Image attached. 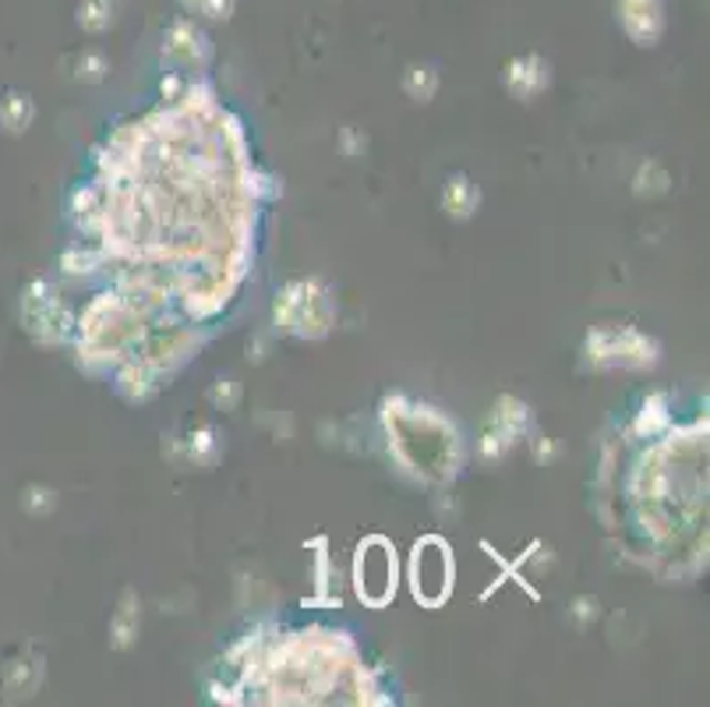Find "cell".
<instances>
[{
  "mask_svg": "<svg viewBox=\"0 0 710 707\" xmlns=\"http://www.w3.org/2000/svg\"><path fill=\"white\" fill-rule=\"evenodd\" d=\"M163 57L166 61H174L181 68H205L209 57H213V43H209V36L187 22V18H178L174 26L166 29V40H163Z\"/></svg>",
  "mask_w": 710,
  "mask_h": 707,
  "instance_id": "cell-8",
  "label": "cell"
},
{
  "mask_svg": "<svg viewBox=\"0 0 710 707\" xmlns=\"http://www.w3.org/2000/svg\"><path fill=\"white\" fill-rule=\"evenodd\" d=\"M184 8L220 22V18H230V11H234V0H184Z\"/></svg>",
  "mask_w": 710,
  "mask_h": 707,
  "instance_id": "cell-25",
  "label": "cell"
},
{
  "mask_svg": "<svg viewBox=\"0 0 710 707\" xmlns=\"http://www.w3.org/2000/svg\"><path fill=\"white\" fill-rule=\"evenodd\" d=\"M551 82V68L541 53H524V57H516V61L506 64L503 71V85L506 92L513 95V100H520V103H530L537 100Z\"/></svg>",
  "mask_w": 710,
  "mask_h": 707,
  "instance_id": "cell-9",
  "label": "cell"
},
{
  "mask_svg": "<svg viewBox=\"0 0 710 707\" xmlns=\"http://www.w3.org/2000/svg\"><path fill=\"white\" fill-rule=\"evenodd\" d=\"M333 322H336V309L322 280H294L276 294L273 326L286 336L322 340L329 336Z\"/></svg>",
  "mask_w": 710,
  "mask_h": 707,
  "instance_id": "cell-2",
  "label": "cell"
},
{
  "mask_svg": "<svg viewBox=\"0 0 710 707\" xmlns=\"http://www.w3.org/2000/svg\"><path fill=\"white\" fill-rule=\"evenodd\" d=\"M22 322L40 343H64L74 333V315L47 280H32L22 294Z\"/></svg>",
  "mask_w": 710,
  "mask_h": 707,
  "instance_id": "cell-6",
  "label": "cell"
},
{
  "mask_svg": "<svg viewBox=\"0 0 710 707\" xmlns=\"http://www.w3.org/2000/svg\"><path fill=\"white\" fill-rule=\"evenodd\" d=\"M160 390V372L142 365V361H124L118 372V393L131 404H145V400Z\"/></svg>",
  "mask_w": 710,
  "mask_h": 707,
  "instance_id": "cell-13",
  "label": "cell"
},
{
  "mask_svg": "<svg viewBox=\"0 0 710 707\" xmlns=\"http://www.w3.org/2000/svg\"><path fill=\"white\" fill-rule=\"evenodd\" d=\"M36 121V103L29 92H18L11 89L4 100H0V128L8 131V135H26Z\"/></svg>",
  "mask_w": 710,
  "mask_h": 707,
  "instance_id": "cell-15",
  "label": "cell"
},
{
  "mask_svg": "<svg viewBox=\"0 0 710 707\" xmlns=\"http://www.w3.org/2000/svg\"><path fill=\"white\" fill-rule=\"evenodd\" d=\"M477 205H481V188H477L464 170L449 174L443 184V213L456 223H467L477 213Z\"/></svg>",
  "mask_w": 710,
  "mask_h": 707,
  "instance_id": "cell-11",
  "label": "cell"
},
{
  "mask_svg": "<svg viewBox=\"0 0 710 707\" xmlns=\"http://www.w3.org/2000/svg\"><path fill=\"white\" fill-rule=\"evenodd\" d=\"M382 417H386V428L393 435L389 443L403 467L428 477V482H449L459 471L464 453H459L456 425L435 407L410 404L407 396H389Z\"/></svg>",
  "mask_w": 710,
  "mask_h": 707,
  "instance_id": "cell-1",
  "label": "cell"
},
{
  "mask_svg": "<svg viewBox=\"0 0 710 707\" xmlns=\"http://www.w3.org/2000/svg\"><path fill=\"white\" fill-rule=\"evenodd\" d=\"M534 414L524 404L520 396H498L488 417H485V432H481V456L485 461H498L506 456L524 435H530Z\"/></svg>",
  "mask_w": 710,
  "mask_h": 707,
  "instance_id": "cell-7",
  "label": "cell"
},
{
  "mask_svg": "<svg viewBox=\"0 0 710 707\" xmlns=\"http://www.w3.org/2000/svg\"><path fill=\"white\" fill-rule=\"evenodd\" d=\"M668 188H671V178H668V170L658 160L640 163L637 178H632V195H637V199H658V195H668Z\"/></svg>",
  "mask_w": 710,
  "mask_h": 707,
  "instance_id": "cell-19",
  "label": "cell"
},
{
  "mask_svg": "<svg viewBox=\"0 0 710 707\" xmlns=\"http://www.w3.org/2000/svg\"><path fill=\"white\" fill-rule=\"evenodd\" d=\"M22 509L32 513V517H47V513L57 509V492L47 485H29L22 492Z\"/></svg>",
  "mask_w": 710,
  "mask_h": 707,
  "instance_id": "cell-23",
  "label": "cell"
},
{
  "mask_svg": "<svg viewBox=\"0 0 710 707\" xmlns=\"http://www.w3.org/2000/svg\"><path fill=\"white\" fill-rule=\"evenodd\" d=\"M584 361L590 368H655L661 361V347L655 336H647L637 326H611V322H601L594 326L584 340Z\"/></svg>",
  "mask_w": 710,
  "mask_h": 707,
  "instance_id": "cell-3",
  "label": "cell"
},
{
  "mask_svg": "<svg viewBox=\"0 0 710 707\" xmlns=\"http://www.w3.org/2000/svg\"><path fill=\"white\" fill-rule=\"evenodd\" d=\"M403 92L410 95L414 103H432L435 92H438V71L432 64H410L403 71Z\"/></svg>",
  "mask_w": 710,
  "mask_h": 707,
  "instance_id": "cell-18",
  "label": "cell"
},
{
  "mask_svg": "<svg viewBox=\"0 0 710 707\" xmlns=\"http://www.w3.org/2000/svg\"><path fill=\"white\" fill-rule=\"evenodd\" d=\"M220 453H223V435L213 425L191 428V435L184 438V456L199 467H213L220 461Z\"/></svg>",
  "mask_w": 710,
  "mask_h": 707,
  "instance_id": "cell-16",
  "label": "cell"
},
{
  "mask_svg": "<svg viewBox=\"0 0 710 707\" xmlns=\"http://www.w3.org/2000/svg\"><path fill=\"white\" fill-rule=\"evenodd\" d=\"M92 262H95V255H92V252H68L61 265H64L68 273H89V265H92Z\"/></svg>",
  "mask_w": 710,
  "mask_h": 707,
  "instance_id": "cell-26",
  "label": "cell"
},
{
  "mask_svg": "<svg viewBox=\"0 0 710 707\" xmlns=\"http://www.w3.org/2000/svg\"><path fill=\"white\" fill-rule=\"evenodd\" d=\"M598 616H601L598 598H587V595L577 598V602H572V608H569V619H572V626H577V629H587Z\"/></svg>",
  "mask_w": 710,
  "mask_h": 707,
  "instance_id": "cell-24",
  "label": "cell"
},
{
  "mask_svg": "<svg viewBox=\"0 0 710 707\" xmlns=\"http://www.w3.org/2000/svg\"><path fill=\"white\" fill-rule=\"evenodd\" d=\"M396 580H399V566H396V548L382 538V534H372L364 538L357 556H354V590L364 605L372 608H386L396 595Z\"/></svg>",
  "mask_w": 710,
  "mask_h": 707,
  "instance_id": "cell-4",
  "label": "cell"
},
{
  "mask_svg": "<svg viewBox=\"0 0 710 707\" xmlns=\"http://www.w3.org/2000/svg\"><path fill=\"white\" fill-rule=\"evenodd\" d=\"M43 683V658L32 655V658H18L4 668V690L11 700H22V697H32L36 690H40Z\"/></svg>",
  "mask_w": 710,
  "mask_h": 707,
  "instance_id": "cell-14",
  "label": "cell"
},
{
  "mask_svg": "<svg viewBox=\"0 0 710 707\" xmlns=\"http://www.w3.org/2000/svg\"><path fill=\"white\" fill-rule=\"evenodd\" d=\"M139 626H142V602H139V590L124 587L118 613L110 619V647L113 652H128L139 640Z\"/></svg>",
  "mask_w": 710,
  "mask_h": 707,
  "instance_id": "cell-12",
  "label": "cell"
},
{
  "mask_svg": "<svg viewBox=\"0 0 710 707\" xmlns=\"http://www.w3.org/2000/svg\"><path fill=\"white\" fill-rule=\"evenodd\" d=\"M113 22V0H85L79 8V26L85 32H103Z\"/></svg>",
  "mask_w": 710,
  "mask_h": 707,
  "instance_id": "cell-21",
  "label": "cell"
},
{
  "mask_svg": "<svg viewBox=\"0 0 710 707\" xmlns=\"http://www.w3.org/2000/svg\"><path fill=\"white\" fill-rule=\"evenodd\" d=\"M619 22L637 47H655L665 32L661 0H619Z\"/></svg>",
  "mask_w": 710,
  "mask_h": 707,
  "instance_id": "cell-10",
  "label": "cell"
},
{
  "mask_svg": "<svg viewBox=\"0 0 710 707\" xmlns=\"http://www.w3.org/2000/svg\"><path fill=\"white\" fill-rule=\"evenodd\" d=\"M410 590L425 608H438L453 595V548L446 545V538L428 534L414 545Z\"/></svg>",
  "mask_w": 710,
  "mask_h": 707,
  "instance_id": "cell-5",
  "label": "cell"
},
{
  "mask_svg": "<svg viewBox=\"0 0 710 707\" xmlns=\"http://www.w3.org/2000/svg\"><path fill=\"white\" fill-rule=\"evenodd\" d=\"M106 71H110V61L100 53V50H85L79 61H74V79L85 82V85H95V82H103L106 79Z\"/></svg>",
  "mask_w": 710,
  "mask_h": 707,
  "instance_id": "cell-22",
  "label": "cell"
},
{
  "mask_svg": "<svg viewBox=\"0 0 710 707\" xmlns=\"http://www.w3.org/2000/svg\"><path fill=\"white\" fill-rule=\"evenodd\" d=\"M241 400H244V386H241L237 375H220L213 386H209V404H213L216 411H223V414L237 411Z\"/></svg>",
  "mask_w": 710,
  "mask_h": 707,
  "instance_id": "cell-20",
  "label": "cell"
},
{
  "mask_svg": "<svg viewBox=\"0 0 710 707\" xmlns=\"http://www.w3.org/2000/svg\"><path fill=\"white\" fill-rule=\"evenodd\" d=\"M671 428V414H668V396L665 393H655L643 404L637 425H632V432L637 435H647V438H658Z\"/></svg>",
  "mask_w": 710,
  "mask_h": 707,
  "instance_id": "cell-17",
  "label": "cell"
}]
</instances>
